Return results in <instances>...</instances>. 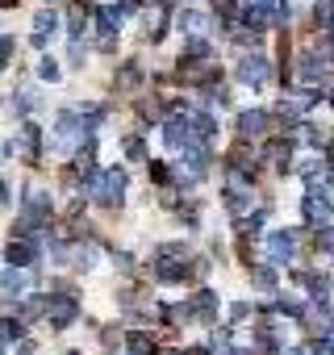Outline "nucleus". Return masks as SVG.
Returning <instances> with one entry per match:
<instances>
[{
  "instance_id": "nucleus-8",
  "label": "nucleus",
  "mask_w": 334,
  "mask_h": 355,
  "mask_svg": "<svg viewBox=\"0 0 334 355\" xmlns=\"http://www.w3.org/2000/svg\"><path fill=\"white\" fill-rule=\"evenodd\" d=\"M59 30V17H55V9H42L38 17H34V46H46V38Z\"/></svg>"
},
{
  "instance_id": "nucleus-37",
  "label": "nucleus",
  "mask_w": 334,
  "mask_h": 355,
  "mask_svg": "<svg viewBox=\"0 0 334 355\" xmlns=\"http://www.w3.org/2000/svg\"><path fill=\"white\" fill-rule=\"evenodd\" d=\"M230 355H251V351H230Z\"/></svg>"
},
{
  "instance_id": "nucleus-33",
  "label": "nucleus",
  "mask_w": 334,
  "mask_h": 355,
  "mask_svg": "<svg viewBox=\"0 0 334 355\" xmlns=\"http://www.w3.org/2000/svg\"><path fill=\"white\" fill-rule=\"evenodd\" d=\"M313 355H334V338H317L313 343Z\"/></svg>"
},
{
  "instance_id": "nucleus-19",
  "label": "nucleus",
  "mask_w": 334,
  "mask_h": 355,
  "mask_svg": "<svg viewBox=\"0 0 334 355\" xmlns=\"http://www.w3.org/2000/svg\"><path fill=\"white\" fill-rule=\"evenodd\" d=\"M326 214H330V205H326L322 197H313V193H309V197H305V218H309V222H322Z\"/></svg>"
},
{
  "instance_id": "nucleus-15",
  "label": "nucleus",
  "mask_w": 334,
  "mask_h": 355,
  "mask_svg": "<svg viewBox=\"0 0 334 355\" xmlns=\"http://www.w3.org/2000/svg\"><path fill=\"white\" fill-rule=\"evenodd\" d=\"M180 30H184L188 38H193V34H205V30H209V17L197 13V9H184V13H180Z\"/></svg>"
},
{
  "instance_id": "nucleus-24",
  "label": "nucleus",
  "mask_w": 334,
  "mask_h": 355,
  "mask_svg": "<svg viewBox=\"0 0 334 355\" xmlns=\"http://www.w3.org/2000/svg\"><path fill=\"white\" fill-rule=\"evenodd\" d=\"M67 26H71V38H80V34H84V5H76V9L67 13Z\"/></svg>"
},
{
  "instance_id": "nucleus-25",
  "label": "nucleus",
  "mask_w": 334,
  "mask_h": 355,
  "mask_svg": "<svg viewBox=\"0 0 334 355\" xmlns=\"http://www.w3.org/2000/svg\"><path fill=\"white\" fill-rule=\"evenodd\" d=\"M309 193H313V197H322V201L334 209V180H326V184H317V180H313V189H309Z\"/></svg>"
},
{
  "instance_id": "nucleus-13",
  "label": "nucleus",
  "mask_w": 334,
  "mask_h": 355,
  "mask_svg": "<svg viewBox=\"0 0 334 355\" xmlns=\"http://www.w3.org/2000/svg\"><path fill=\"white\" fill-rule=\"evenodd\" d=\"M297 280L309 288L313 301H326V297H330V280H326V276H317V272H297Z\"/></svg>"
},
{
  "instance_id": "nucleus-40",
  "label": "nucleus",
  "mask_w": 334,
  "mask_h": 355,
  "mask_svg": "<svg viewBox=\"0 0 334 355\" xmlns=\"http://www.w3.org/2000/svg\"><path fill=\"white\" fill-rule=\"evenodd\" d=\"M71 355H80V351H71Z\"/></svg>"
},
{
  "instance_id": "nucleus-20",
  "label": "nucleus",
  "mask_w": 334,
  "mask_h": 355,
  "mask_svg": "<svg viewBox=\"0 0 334 355\" xmlns=\"http://www.w3.org/2000/svg\"><path fill=\"white\" fill-rule=\"evenodd\" d=\"M155 259H188V247H180V243H167V247H155Z\"/></svg>"
},
{
  "instance_id": "nucleus-38",
  "label": "nucleus",
  "mask_w": 334,
  "mask_h": 355,
  "mask_svg": "<svg viewBox=\"0 0 334 355\" xmlns=\"http://www.w3.org/2000/svg\"><path fill=\"white\" fill-rule=\"evenodd\" d=\"M288 355H305V351H288Z\"/></svg>"
},
{
  "instance_id": "nucleus-41",
  "label": "nucleus",
  "mask_w": 334,
  "mask_h": 355,
  "mask_svg": "<svg viewBox=\"0 0 334 355\" xmlns=\"http://www.w3.org/2000/svg\"><path fill=\"white\" fill-rule=\"evenodd\" d=\"M0 150H5V146H0Z\"/></svg>"
},
{
  "instance_id": "nucleus-35",
  "label": "nucleus",
  "mask_w": 334,
  "mask_h": 355,
  "mask_svg": "<svg viewBox=\"0 0 334 355\" xmlns=\"http://www.w3.org/2000/svg\"><path fill=\"white\" fill-rule=\"evenodd\" d=\"M13 197H9V184H0V205H9Z\"/></svg>"
},
{
  "instance_id": "nucleus-22",
  "label": "nucleus",
  "mask_w": 334,
  "mask_h": 355,
  "mask_svg": "<svg viewBox=\"0 0 334 355\" xmlns=\"http://www.w3.org/2000/svg\"><path fill=\"white\" fill-rule=\"evenodd\" d=\"M130 355H155L150 338H146V334H130Z\"/></svg>"
},
{
  "instance_id": "nucleus-30",
  "label": "nucleus",
  "mask_w": 334,
  "mask_h": 355,
  "mask_svg": "<svg viewBox=\"0 0 334 355\" xmlns=\"http://www.w3.org/2000/svg\"><path fill=\"white\" fill-rule=\"evenodd\" d=\"M38 76H42V80H59V63H55V59H42Z\"/></svg>"
},
{
  "instance_id": "nucleus-7",
  "label": "nucleus",
  "mask_w": 334,
  "mask_h": 355,
  "mask_svg": "<svg viewBox=\"0 0 334 355\" xmlns=\"http://www.w3.org/2000/svg\"><path fill=\"white\" fill-rule=\"evenodd\" d=\"M226 209H230L234 218H243L247 209H255V197H251V189H243V184L226 189Z\"/></svg>"
},
{
  "instance_id": "nucleus-29",
  "label": "nucleus",
  "mask_w": 334,
  "mask_h": 355,
  "mask_svg": "<svg viewBox=\"0 0 334 355\" xmlns=\"http://www.w3.org/2000/svg\"><path fill=\"white\" fill-rule=\"evenodd\" d=\"M9 59H13V38L0 34V67H9Z\"/></svg>"
},
{
  "instance_id": "nucleus-31",
  "label": "nucleus",
  "mask_w": 334,
  "mask_h": 355,
  "mask_svg": "<svg viewBox=\"0 0 334 355\" xmlns=\"http://www.w3.org/2000/svg\"><path fill=\"white\" fill-rule=\"evenodd\" d=\"M117 84H121V88H134V84H138V67H125V71L117 76Z\"/></svg>"
},
{
  "instance_id": "nucleus-4",
  "label": "nucleus",
  "mask_w": 334,
  "mask_h": 355,
  "mask_svg": "<svg viewBox=\"0 0 334 355\" xmlns=\"http://www.w3.org/2000/svg\"><path fill=\"white\" fill-rule=\"evenodd\" d=\"M46 322H51L55 330H67V326L76 322V301H71V297H55V301L46 305Z\"/></svg>"
},
{
  "instance_id": "nucleus-16",
  "label": "nucleus",
  "mask_w": 334,
  "mask_h": 355,
  "mask_svg": "<svg viewBox=\"0 0 334 355\" xmlns=\"http://www.w3.org/2000/svg\"><path fill=\"white\" fill-rule=\"evenodd\" d=\"M9 263H13V268L34 263V247H30V243H21V239H17V243H9Z\"/></svg>"
},
{
  "instance_id": "nucleus-26",
  "label": "nucleus",
  "mask_w": 334,
  "mask_h": 355,
  "mask_svg": "<svg viewBox=\"0 0 334 355\" xmlns=\"http://www.w3.org/2000/svg\"><path fill=\"white\" fill-rule=\"evenodd\" d=\"M184 55H201V59H205V55H209V42H205L201 34H193V38H188V46H184Z\"/></svg>"
},
{
  "instance_id": "nucleus-21",
  "label": "nucleus",
  "mask_w": 334,
  "mask_h": 355,
  "mask_svg": "<svg viewBox=\"0 0 334 355\" xmlns=\"http://www.w3.org/2000/svg\"><path fill=\"white\" fill-rule=\"evenodd\" d=\"M288 150H292V146H288L284 138H276V142L263 146V159H288Z\"/></svg>"
},
{
  "instance_id": "nucleus-17",
  "label": "nucleus",
  "mask_w": 334,
  "mask_h": 355,
  "mask_svg": "<svg viewBox=\"0 0 334 355\" xmlns=\"http://www.w3.org/2000/svg\"><path fill=\"white\" fill-rule=\"evenodd\" d=\"M322 71H326V63H322L317 55H305V59H301V80L317 84V80H322Z\"/></svg>"
},
{
  "instance_id": "nucleus-6",
  "label": "nucleus",
  "mask_w": 334,
  "mask_h": 355,
  "mask_svg": "<svg viewBox=\"0 0 334 355\" xmlns=\"http://www.w3.org/2000/svg\"><path fill=\"white\" fill-rule=\"evenodd\" d=\"M238 134H243V138H263V134H267V113H263V109H247V113L238 117Z\"/></svg>"
},
{
  "instance_id": "nucleus-18",
  "label": "nucleus",
  "mask_w": 334,
  "mask_h": 355,
  "mask_svg": "<svg viewBox=\"0 0 334 355\" xmlns=\"http://www.w3.org/2000/svg\"><path fill=\"white\" fill-rule=\"evenodd\" d=\"M38 313H46V301H42V297H30V301L21 305V313H17V322H21V326H30Z\"/></svg>"
},
{
  "instance_id": "nucleus-9",
  "label": "nucleus",
  "mask_w": 334,
  "mask_h": 355,
  "mask_svg": "<svg viewBox=\"0 0 334 355\" xmlns=\"http://www.w3.org/2000/svg\"><path fill=\"white\" fill-rule=\"evenodd\" d=\"M38 142H42V130H38L34 121H26V125H21V142H17V150H21L30 163L38 159Z\"/></svg>"
},
{
  "instance_id": "nucleus-10",
  "label": "nucleus",
  "mask_w": 334,
  "mask_h": 355,
  "mask_svg": "<svg viewBox=\"0 0 334 355\" xmlns=\"http://www.w3.org/2000/svg\"><path fill=\"white\" fill-rule=\"evenodd\" d=\"M205 163H209V150H205V142H193V146H184V171H193V175H205Z\"/></svg>"
},
{
  "instance_id": "nucleus-5",
  "label": "nucleus",
  "mask_w": 334,
  "mask_h": 355,
  "mask_svg": "<svg viewBox=\"0 0 334 355\" xmlns=\"http://www.w3.org/2000/svg\"><path fill=\"white\" fill-rule=\"evenodd\" d=\"M188 276H193V263H188V259H180V263L155 259V280H163V284H180V280H188Z\"/></svg>"
},
{
  "instance_id": "nucleus-27",
  "label": "nucleus",
  "mask_w": 334,
  "mask_h": 355,
  "mask_svg": "<svg viewBox=\"0 0 334 355\" xmlns=\"http://www.w3.org/2000/svg\"><path fill=\"white\" fill-rule=\"evenodd\" d=\"M317 247H322L326 255H334V226H322V230H317Z\"/></svg>"
},
{
  "instance_id": "nucleus-32",
  "label": "nucleus",
  "mask_w": 334,
  "mask_h": 355,
  "mask_svg": "<svg viewBox=\"0 0 334 355\" xmlns=\"http://www.w3.org/2000/svg\"><path fill=\"white\" fill-rule=\"evenodd\" d=\"M34 105H38V96H34V92H17V109H26V113H30Z\"/></svg>"
},
{
  "instance_id": "nucleus-23",
  "label": "nucleus",
  "mask_w": 334,
  "mask_h": 355,
  "mask_svg": "<svg viewBox=\"0 0 334 355\" xmlns=\"http://www.w3.org/2000/svg\"><path fill=\"white\" fill-rule=\"evenodd\" d=\"M21 330H26V326H21L17 318H0V338H5V343H9V338H17Z\"/></svg>"
},
{
  "instance_id": "nucleus-2",
  "label": "nucleus",
  "mask_w": 334,
  "mask_h": 355,
  "mask_svg": "<svg viewBox=\"0 0 334 355\" xmlns=\"http://www.w3.org/2000/svg\"><path fill=\"white\" fill-rule=\"evenodd\" d=\"M238 80H243L247 88H263V84L272 80V63H267V55H247V59L238 63Z\"/></svg>"
},
{
  "instance_id": "nucleus-14",
  "label": "nucleus",
  "mask_w": 334,
  "mask_h": 355,
  "mask_svg": "<svg viewBox=\"0 0 334 355\" xmlns=\"http://www.w3.org/2000/svg\"><path fill=\"white\" fill-rule=\"evenodd\" d=\"M117 26H121V9H117V5H113V9H109V5H105V9H96V30H100L105 38H113V34H117Z\"/></svg>"
},
{
  "instance_id": "nucleus-3",
  "label": "nucleus",
  "mask_w": 334,
  "mask_h": 355,
  "mask_svg": "<svg viewBox=\"0 0 334 355\" xmlns=\"http://www.w3.org/2000/svg\"><path fill=\"white\" fill-rule=\"evenodd\" d=\"M267 255H272V263H288L297 255V234L292 230H276L267 239Z\"/></svg>"
},
{
  "instance_id": "nucleus-12",
  "label": "nucleus",
  "mask_w": 334,
  "mask_h": 355,
  "mask_svg": "<svg viewBox=\"0 0 334 355\" xmlns=\"http://www.w3.org/2000/svg\"><path fill=\"white\" fill-rule=\"evenodd\" d=\"M80 130H84V117H76V113H59V142H63V146H71V142L80 138Z\"/></svg>"
},
{
  "instance_id": "nucleus-36",
  "label": "nucleus",
  "mask_w": 334,
  "mask_h": 355,
  "mask_svg": "<svg viewBox=\"0 0 334 355\" xmlns=\"http://www.w3.org/2000/svg\"><path fill=\"white\" fill-rule=\"evenodd\" d=\"M326 159H330V171H334V142L326 146Z\"/></svg>"
},
{
  "instance_id": "nucleus-39",
  "label": "nucleus",
  "mask_w": 334,
  "mask_h": 355,
  "mask_svg": "<svg viewBox=\"0 0 334 355\" xmlns=\"http://www.w3.org/2000/svg\"><path fill=\"white\" fill-rule=\"evenodd\" d=\"M0 347H5V338H0Z\"/></svg>"
},
{
  "instance_id": "nucleus-1",
  "label": "nucleus",
  "mask_w": 334,
  "mask_h": 355,
  "mask_svg": "<svg viewBox=\"0 0 334 355\" xmlns=\"http://www.w3.org/2000/svg\"><path fill=\"white\" fill-rule=\"evenodd\" d=\"M125 184H130L125 167H105V171H92L88 180H84V189H88L100 205H117L121 193H125Z\"/></svg>"
},
{
  "instance_id": "nucleus-11",
  "label": "nucleus",
  "mask_w": 334,
  "mask_h": 355,
  "mask_svg": "<svg viewBox=\"0 0 334 355\" xmlns=\"http://www.w3.org/2000/svg\"><path fill=\"white\" fill-rule=\"evenodd\" d=\"M0 288H5V293H13V297H21V293L30 288V272H21V268L0 272Z\"/></svg>"
},
{
  "instance_id": "nucleus-28",
  "label": "nucleus",
  "mask_w": 334,
  "mask_h": 355,
  "mask_svg": "<svg viewBox=\"0 0 334 355\" xmlns=\"http://www.w3.org/2000/svg\"><path fill=\"white\" fill-rule=\"evenodd\" d=\"M255 288H276V272L272 268H259L255 272Z\"/></svg>"
},
{
  "instance_id": "nucleus-34",
  "label": "nucleus",
  "mask_w": 334,
  "mask_h": 355,
  "mask_svg": "<svg viewBox=\"0 0 334 355\" xmlns=\"http://www.w3.org/2000/svg\"><path fill=\"white\" fill-rule=\"evenodd\" d=\"M117 9H121V17L125 13H138V0H117Z\"/></svg>"
}]
</instances>
